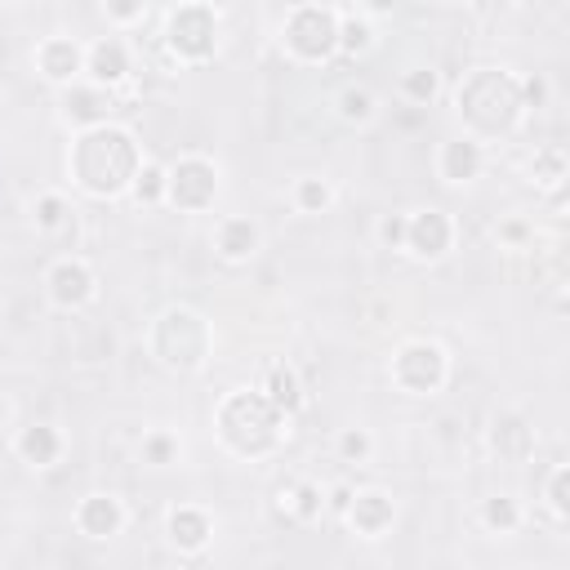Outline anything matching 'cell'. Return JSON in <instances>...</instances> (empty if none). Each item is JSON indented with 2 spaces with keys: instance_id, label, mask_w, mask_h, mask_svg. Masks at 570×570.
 Wrapping results in <instances>:
<instances>
[{
  "instance_id": "6da1fadb",
  "label": "cell",
  "mask_w": 570,
  "mask_h": 570,
  "mask_svg": "<svg viewBox=\"0 0 570 570\" xmlns=\"http://www.w3.org/2000/svg\"><path fill=\"white\" fill-rule=\"evenodd\" d=\"M67 169H71V183L94 196V200H116L129 191L134 174L142 169V147L138 138L125 129V125H89L76 134L71 151H67Z\"/></svg>"
},
{
  "instance_id": "7a4b0ae2",
  "label": "cell",
  "mask_w": 570,
  "mask_h": 570,
  "mask_svg": "<svg viewBox=\"0 0 570 570\" xmlns=\"http://www.w3.org/2000/svg\"><path fill=\"white\" fill-rule=\"evenodd\" d=\"M285 419H289V414H281L258 387H254V392H249V387H236V392H227V396L218 401V410H214V432H218V441H223L236 459H263V454H272V450L281 445Z\"/></svg>"
},
{
  "instance_id": "3957f363",
  "label": "cell",
  "mask_w": 570,
  "mask_h": 570,
  "mask_svg": "<svg viewBox=\"0 0 570 570\" xmlns=\"http://www.w3.org/2000/svg\"><path fill=\"white\" fill-rule=\"evenodd\" d=\"M454 107L468 125L472 138H494L508 134L521 120V80L503 67H476L459 80L454 89Z\"/></svg>"
},
{
  "instance_id": "277c9868",
  "label": "cell",
  "mask_w": 570,
  "mask_h": 570,
  "mask_svg": "<svg viewBox=\"0 0 570 570\" xmlns=\"http://www.w3.org/2000/svg\"><path fill=\"white\" fill-rule=\"evenodd\" d=\"M147 347L151 356L169 370V374H191L209 361V347H214V330L209 321L196 312V307H165L156 321H151V334H147Z\"/></svg>"
},
{
  "instance_id": "5b68a950",
  "label": "cell",
  "mask_w": 570,
  "mask_h": 570,
  "mask_svg": "<svg viewBox=\"0 0 570 570\" xmlns=\"http://www.w3.org/2000/svg\"><path fill=\"white\" fill-rule=\"evenodd\" d=\"M281 45L294 62H325L338 53V13L330 4H294L281 22Z\"/></svg>"
},
{
  "instance_id": "8992f818",
  "label": "cell",
  "mask_w": 570,
  "mask_h": 570,
  "mask_svg": "<svg viewBox=\"0 0 570 570\" xmlns=\"http://www.w3.org/2000/svg\"><path fill=\"white\" fill-rule=\"evenodd\" d=\"M450 379V356L441 343L432 338H410L392 352V383L405 392V396H432L441 392Z\"/></svg>"
},
{
  "instance_id": "52a82bcc",
  "label": "cell",
  "mask_w": 570,
  "mask_h": 570,
  "mask_svg": "<svg viewBox=\"0 0 570 570\" xmlns=\"http://www.w3.org/2000/svg\"><path fill=\"white\" fill-rule=\"evenodd\" d=\"M165 45L178 62H205L218 49V13L205 0H187L165 22Z\"/></svg>"
},
{
  "instance_id": "ba28073f",
  "label": "cell",
  "mask_w": 570,
  "mask_h": 570,
  "mask_svg": "<svg viewBox=\"0 0 570 570\" xmlns=\"http://www.w3.org/2000/svg\"><path fill=\"white\" fill-rule=\"evenodd\" d=\"M218 196V165L209 156H178L169 169H165V200L174 209H187V214H200L209 209Z\"/></svg>"
},
{
  "instance_id": "9c48e42d",
  "label": "cell",
  "mask_w": 570,
  "mask_h": 570,
  "mask_svg": "<svg viewBox=\"0 0 570 570\" xmlns=\"http://www.w3.org/2000/svg\"><path fill=\"white\" fill-rule=\"evenodd\" d=\"M45 294H49L53 307L76 312V307H85V303L98 294V276H94V267H89L85 258L67 254V258H58V263L45 272Z\"/></svg>"
},
{
  "instance_id": "30bf717a",
  "label": "cell",
  "mask_w": 570,
  "mask_h": 570,
  "mask_svg": "<svg viewBox=\"0 0 570 570\" xmlns=\"http://www.w3.org/2000/svg\"><path fill=\"white\" fill-rule=\"evenodd\" d=\"M454 245V223L445 209H419V214H405V254H414L419 263H436L445 258Z\"/></svg>"
},
{
  "instance_id": "8fae6325",
  "label": "cell",
  "mask_w": 570,
  "mask_h": 570,
  "mask_svg": "<svg viewBox=\"0 0 570 570\" xmlns=\"http://www.w3.org/2000/svg\"><path fill=\"white\" fill-rule=\"evenodd\" d=\"M36 71L49 85H76L85 76V45H76L71 36H45L36 45Z\"/></svg>"
},
{
  "instance_id": "7c38bea8",
  "label": "cell",
  "mask_w": 570,
  "mask_h": 570,
  "mask_svg": "<svg viewBox=\"0 0 570 570\" xmlns=\"http://www.w3.org/2000/svg\"><path fill=\"white\" fill-rule=\"evenodd\" d=\"M129 45L116 40V36H102L94 45H85V80L89 85H102V89H116L129 80Z\"/></svg>"
},
{
  "instance_id": "4fadbf2b",
  "label": "cell",
  "mask_w": 570,
  "mask_h": 570,
  "mask_svg": "<svg viewBox=\"0 0 570 570\" xmlns=\"http://www.w3.org/2000/svg\"><path fill=\"white\" fill-rule=\"evenodd\" d=\"M343 517H347V525H352L361 539H379V534H387V525L396 521V508H392V494H383V490H352Z\"/></svg>"
},
{
  "instance_id": "5bb4252c",
  "label": "cell",
  "mask_w": 570,
  "mask_h": 570,
  "mask_svg": "<svg viewBox=\"0 0 570 570\" xmlns=\"http://www.w3.org/2000/svg\"><path fill=\"white\" fill-rule=\"evenodd\" d=\"M485 169V147L481 138L463 134V138H445L441 151H436V174L445 183H472L476 174Z\"/></svg>"
},
{
  "instance_id": "9a60e30c",
  "label": "cell",
  "mask_w": 570,
  "mask_h": 570,
  "mask_svg": "<svg viewBox=\"0 0 570 570\" xmlns=\"http://www.w3.org/2000/svg\"><path fill=\"white\" fill-rule=\"evenodd\" d=\"M76 530L85 539H111L125 530V503L116 494H85L76 503Z\"/></svg>"
},
{
  "instance_id": "2e32d148",
  "label": "cell",
  "mask_w": 570,
  "mask_h": 570,
  "mask_svg": "<svg viewBox=\"0 0 570 570\" xmlns=\"http://www.w3.org/2000/svg\"><path fill=\"white\" fill-rule=\"evenodd\" d=\"M258 245H263V232H258L254 218L232 214V218H223V223L214 227V249H218L223 263H249V258L258 254Z\"/></svg>"
},
{
  "instance_id": "e0dca14e",
  "label": "cell",
  "mask_w": 570,
  "mask_h": 570,
  "mask_svg": "<svg viewBox=\"0 0 570 570\" xmlns=\"http://www.w3.org/2000/svg\"><path fill=\"white\" fill-rule=\"evenodd\" d=\"M62 116L76 125V129H89V125H102L111 120V89L102 85H67V98H62Z\"/></svg>"
},
{
  "instance_id": "ac0fdd59",
  "label": "cell",
  "mask_w": 570,
  "mask_h": 570,
  "mask_svg": "<svg viewBox=\"0 0 570 570\" xmlns=\"http://www.w3.org/2000/svg\"><path fill=\"white\" fill-rule=\"evenodd\" d=\"M13 454L27 463V468H53L62 459V432L53 423H31L13 436Z\"/></svg>"
},
{
  "instance_id": "d6986e66",
  "label": "cell",
  "mask_w": 570,
  "mask_h": 570,
  "mask_svg": "<svg viewBox=\"0 0 570 570\" xmlns=\"http://www.w3.org/2000/svg\"><path fill=\"white\" fill-rule=\"evenodd\" d=\"M165 534H169V543L178 548V552H200L205 543H209V534H214V521H209V512L205 508H191V503H183V508H174L169 512V521H165Z\"/></svg>"
},
{
  "instance_id": "ffe728a7",
  "label": "cell",
  "mask_w": 570,
  "mask_h": 570,
  "mask_svg": "<svg viewBox=\"0 0 570 570\" xmlns=\"http://www.w3.org/2000/svg\"><path fill=\"white\" fill-rule=\"evenodd\" d=\"M258 392H263L281 414H294V410L303 405V383H298L294 365H285V361H276V365H267V370H263Z\"/></svg>"
},
{
  "instance_id": "44dd1931",
  "label": "cell",
  "mask_w": 570,
  "mask_h": 570,
  "mask_svg": "<svg viewBox=\"0 0 570 570\" xmlns=\"http://www.w3.org/2000/svg\"><path fill=\"white\" fill-rule=\"evenodd\" d=\"M321 508H325V499H321V485H312V481H285L276 490V512L289 521H312V517H321Z\"/></svg>"
},
{
  "instance_id": "7402d4cb",
  "label": "cell",
  "mask_w": 570,
  "mask_h": 570,
  "mask_svg": "<svg viewBox=\"0 0 570 570\" xmlns=\"http://www.w3.org/2000/svg\"><path fill=\"white\" fill-rule=\"evenodd\" d=\"M490 445H494L503 459H525L530 445H534V432L525 428L521 414H494V423H490Z\"/></svg>"
},
{
  "instance_id": "603a6c76",
  "label": "cell",
  "mask_w": 570,
  "mask_h": 570,
  "mask_svg": "<svg viewBox=\"0 0 570 570\" xmlns=\"http://www.w3.org/2000/svg\"><path fill=\"white\" fill-rule=\"evenodd\" d=\"M566 174H570V160H566L561 147H539V151H534V160H530V183H534L539 191H561Z\"/></svg>"
},
{
  "instance_id": "cb8c5ba5",
  "label": "cell",
  "mask_w": 570,
  "mask_h": 570,
  "mask_svg": "<svg viewBox=\"0 0 570 570\" xmlns=\"http://www.w3.org/2000/svg\"><path fill=\"white\" fill-rule=\"evenodd\" d=\"M481 525H485L490 534H512V530L521 525V503H517L512 494H490V499L481 503Z\"/></svg>"
},
{
  "instance_id": "d4e9b609",
  "label": "cell",
  "mask_w": 570,
  "mask_h": 570,
  "mask_svg": "<svg viewBox=\"0 0 570 570\" xmlns=\"http://www.w3.org/2000/svg\"><path fill=\"white\" fill-rule=\"evenodd\" d=\"M338 116L347 125H370L379 116V98L365 89V85H343L338 89Z\"/></svg>"
},
{
  "instance_id": "484cf974",
  "label": "cell",
  "mask_w": 570,
  "mask_h": 570,
  "mask_svg": "<svg viewBox=\"0 0 570 570\" xmlns=\"http://www.w3.org/2000/svg\"><path fill=\"white\" fill-rule=\"evenodd\" d=\"M436 94H441V76H436L432 67H414V71L401 76V98H405V102L428 107V102H436Z\"/></svg>"
},
{
  "instance_id": "4316f807",
  "label": "cell",
  "mask_w": 570,
  "mask_h": 570,
  "mask_svg": "<svg viewBox=\"0 0 570 570\" xmlns=\"http://www.w3.org/2000/svg\"><path fill=\"white\" fill-rule=\"evenodd\" d=\"M129 196H134L138 205H165V165L142 160V169H138L134 183H129Z\"/></svg>"
},
{
  "instance_id": "83f0119b",
  "label": "cell",
  "mask_w": 570,
  "mask_h": 570,
  "mask_svg": "<svg viewBox=\"0 0 570 570\" xmlns=\"http://www.w3.org/2000/svg\"><path fill=\"white\" fill-rule=\"evenodd\" d=\"M294 205H298V214H325L334 205V187L325 178H298L294 183Z\"/></svg>"
},
{
  "instance_id": "f1b7e54d",
  "label": "cell",
  "mask_w": 570,
  "mask_h": 570,
  "mask_svg": "<svg viewBox=\"0 0 570 570\" xmlns=\"http://www.w3.org/2000/svg\"><path fill=\"white\" fill-rule=\"evenodd\" d=\"M374 45V31L365 18H338V53H365Z\"/></svg>"
},
{
  "instance_id": "f546056e",
  "label": "cell",
  "mask_w": 570,
  "mask_h": 570,
  "mask_svg": "<svg viewBox=\"0 0 570 570\" xmlns=\"http://www.w3.org/2000/svg\"><path fill=\"white\" fill-rule=\"evenodd\" d=\"M374 454V436L365 428H343L338 432V459L343 463H365Z\"/></svg>"
},
{
  "instance_id": "4dcf8cb0",
  "label": "cell",
  "mask_w": 570,
  "mask_h": 570,
  "mask_svg": "<svg viewBox=\"0 0 570 570\" xmlns=\"http://www.w3.org/2000/svg\"><path fill=\"white\" fill-rule=\"evenodd\" d=\"M548 512H552L557 521L570 517V468H566V463H557L552 476H548Z\"/></svg>"
},
{
  "instance_id": "1f68e13d",
  "label": "cell",
  "mask_w": 570,
  "mask_h": 570,
  "mask_svg": "<svg viewBox=\"0 0 570 570\" xmlns=\"http://www.w3.org/2000/svg\"><path fill=\"white\" fill-rule=\"evenodd\" d=\"M67 214H71V209H67V200H62L58 191H45V196L36 200V227H40V232H58V227L67 223Z\"/></svg>"
},
{
  "instance_id": "d6a6232c",
  "label": "cell",
  "mask_w": 570,
  "mask_h": 570,
  "mask_svg": "<svg viewBox=\"0 0 570 570\" xmlns=\"http://www.w3.org/2000/svg\"><path fill=\"white\" fill-rule=\"evenodd\" d=\"M174 454H178V441H174L169 432H147V436H142V459H147V463L165 468V463H174Z\"/></svg>"
},
{
  "instance_id": "836d02e7",
  "label": "cell",
  "mask_w": 570,
  "mask_h": 570,
  "mask_svg": "<svg viewBox=\"0 0 570 570\" xmlns=\"http://www.w3.org/2000/svg\"><path fill=\"white\" fill-rule=\"evenodd\" d=\"M102 9H107V18H111L116 27H134V22H142L147 0H102Z\"/></svg>"
},
{
  "instance_id": "e575fe53",
  "label": "cell",
  "mask_w": 570,
  "mask_h": 570,
  "mask_svg": "<svg viewBox=\"0 0 570 570\" xmlns=\"http://www.w3.org/2000/svg\"><path fill=\"white\" fill-rule=\"evenodd\" d=\"M543 102H548V80H543V76H525V80H521V107L534 111V107H543Z\"/></svg>"
},
{
  "instance_id": "d590c367",
  "label": "cell",
  "mask_w": 570,
  "mask_h": 570,
  "mask_svg": "<svg viewBox=\"0 0 570 570\" xmlns=\"http://www.w3.org/2000/svg\"><path fill=\"white\" fill-rule=\"evenodd\" d=\"M379 240H383L387 249H401V245H405V214H387V218L379 223Z\"/></svg>"
},
{
  "instance_id": "8d00e7d4",
  "label": "cell",
  "mask_w": 570,
  "mask_h": 570,
  "mask_svg": "<svg viewBox=\"0 0 570 570\" xmlns=\"http://www.w3.org/2000/svg\"><path fill=\"white\" fill-rule=\"evenodd\" d=\"M347 499H352V490H347V485H338V490L330 494V508H334V512H343V508H347Z\"/></svg>"
},
{
  "instance_id": "74e56055",
  "label": "cell",
  "mask_w": 570,
  "mask_h": 570,
  "mask_svg": "<svg viewBox=\"0 0 570 570\" xmlns=\"http://www.w3.org/2000/svg\"><path fill=\"white\" fill-rule=\"evenodd\" d=\"M499 236L503 240H525V227L521 223H508V227H499Z\"/></svg>"
},
{
  "instance_id": "f35d334b",
  "label": "cell",
  "mask_w": 570,
  "mask_h": 570,
  "mask_svg": "<svg viewBox=\"0 0 570 570\" xmlns=\"http://www.w3.org/2000/svg\"><path fill=\"white\" fill-rule=\"evenodd\" d=\"M472 4H476L481 13H499V9H508L512 0H472Z\"/></svg>"
},
{
  "instance_id": "ab89813d",
  "label": "cell",
  "mask_w": 570,
  "mask_h": 570,
  "mask_svg": "<svg viewBox=\"0 0 570 570\" xmlns=\"http://www.w3.org/2000/svg\"><path fill=\"white\" fill-rule=\"evenodd\" d=\"M365 4H370V13H392L401 0H365Z\"/></svg>"
},
{
  "instance_id": "60d3db41",
  "label": "cell",
  "mask_w": 570,
  "mask_h": 570,
  "mask_svg": "<svg viewBox=\"0 0 570 570\" xmlns=\"http://www.w3.org/2000/svg\"><path fill=\"white\" fill-rule=\"evenodd\" d=\"M4 423H9V401L0 396V428H4Z\"/></svg>"
},
{
  "instance_id": "b9f144b4",
  "label": "cell",
  "mask_w": 570,
  "mask_h": 570,
  "mask_svg": "<svg viewBox=\"0 0 570 570\" xmlns=\"http://www.w3.org/2000/svg\"><path fill=\"white\" fill-rule=\"evenodd\" d=\"M441 4H450V0H441Z\"/></svg>"
}]
</instances>
